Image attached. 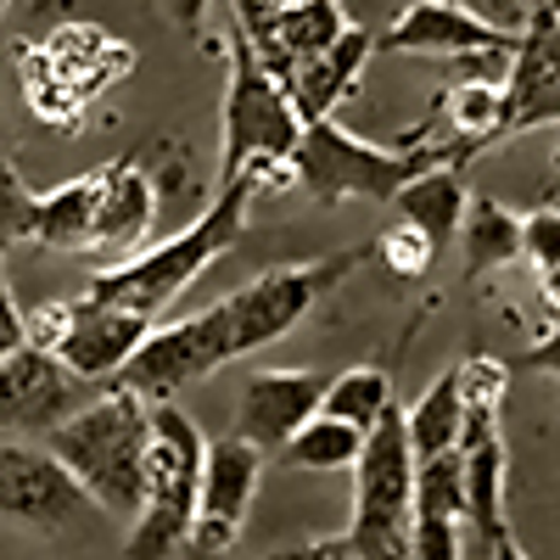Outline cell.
I'll return each mask as SVG.
<instances>
[{
  "mask_svg": "<svg viewBox=\"0 0 560 560\" xmlns=\"http://www.w3.org/2000/svg\"><path fill=\"white\" fill-rule=\"evenodd\" d=\"M230 359H242L236 353V331H230L224 303H213V308L185 314L174 325H152L147 342L129 353V364L118 370L113 382L129 387L135 398H147V404H168L174 393L213 376V370L230 364Z\"/></svg>",
  "mask_w": 560,
  "mask_h": 560,
  "instance_id": "8",
  "label": "cell"
},
{
  "mask_svg": "<svg viewBox=\"0 0 560 560\" xmlns=\"http://www.w3.org/2000/svg\"><path fill=\"white\" fill-rule=\"evenodd\" d=\"M459 459H465V527L477 533V544L510 538L504 522V443H499V409H465L459 427Z\"/></svg>",
  "mask_w": 560,
  "mask_h": 560,
  "instance_id": "16",
  "label": "cell"
},
{
  "mask_svg": "<svg viewBox=\"0 0 560 560\" xmlns=\"http://www.w3.org/2000/svg\"><path fill=\"white\" fill-rule=\"evenodd\" d=\"M409 522H415V454L404 438V409L393 404L364 432L353 459L348 549L359 560H409Z\"/></svg>",
  "mask_w": 560,
  "mask_h": 560,
  "instance_id": "6",
  "label": "cell"
},
{
  "mask_svg": "<svg viewBox=\"0 0 560 560\" xmlns=\"http://www.w3.org/2000/svg\"><path fill=\"white\" fill-rule=\"evenodd\" d=\"M96 191H102V168L79 174L57 191H34V236L51 253H84L96 247Z\"/></svg>",
  "mask_w": 560,
  "mask_h": 560,
  "instance_id": "20",
  "label": "cell"
},
{
  "mask_svg": "<svg viewBox=\"0 0 560 560\" xmlns=\"http://www.w3.org/2000/svg\"><path fill=\"white\" fill-rule=\"evenodd\" d=\"M168 12L185 34H202V12H208V0H168Z\"/></svg>",
  "mask_w": 560,
  "mask_h": 560,
  "instance_id": "30",
  "label": "cell"
},
{
  "mask_svg": "<svg viewBox=\"0 0 560 560\" xmlns=\"http://www.w3.org/2000/svg\"><path fill=\"white\" fill-rule=\"evenodd\" d=\"M202 454L208 438L174 398L152 404V448H147V499H140L124 555L129 560H168L197 516V488H202Z\"/></svg>",
  "mask_w": 560,
  "mask_h": 560,
  "instance_id": "4",
  "label": "cell"
},
{
  "mask_svg": "<svg viewBox=\"0 0 560 560\" xmlns=\"http://www.w3.org/2000/svg\"><path fill=\"white\" fill-rule=\"evenodd\" d=\"M465 197H471V185H465L459 168H427L398 185L393 208L404 213V224H415L427 236L432 253H448V242L459 236V219H465Z\"/></svg>",
  "mask_w": 560,
  "mask_h": 560,
  "instance_id": "19",
  "label": "cell"
},
{
  "mask_svg": "<svg viewBox=\"0 0 560 560\" xmlns=\"http://www.w3.org/2000/svg\"><path fill=\"white\" fill-rule=\"evenodd\" d=\"M18 342H23V337H18V331H7V325H0V359H7V353H12Z\"/></svg>",
  "mask_w": 560,
  "mask_h": 560,
  "instance_id": "34",
  "label": "cell"
},
{
  "mask_svg": "<svg viewBox=\"0 0 560 560\" xmlns=\"http://www.w3.org/2000/svg\"><path fill=\"white\" fill-rule=\"evenodd\" d=\"M45 448L62 459V471L84 488V499L107 510V516H129L147 499V448H152V404L135 398L129 387L107 382L84 409H73L62 427L45 432Z\"/></svg>",
  "mask_w": 560,
  "mask_h": 560,
  "instance_id": "2",
  "label": "cell"
},
{
  "mask_svg": "<svg viewBox=\"0 0 560 560\" xmlns=\"http://www.w3.org/2000/svg\"><path fill=\"white\" fill-rule=\"evenodd\" d=\"M370 51L382 57H471V51H516V34L488 23L482 12L459 7V0H409V7L382 28L370 34Z\"/></svg>",
  "mask_w": 560,
  "mask_h": 560,
  "instance_id": "11",
  "label": "cell"
},
{
  "mask_svg": "<svg viewBox=\"0 0 560 560\" xmlns=\"http://www.w3.org/2000/svg\"><path fill=\"white\" fill-rule=\"evenodd\" d=\"M370 57H376V51H370V28L348 23V28L337 34V45H325L319 57H308V62L292 73L287 96H292L298 118H303V124L331 118V107H337V102L348 96V90L359 84V73H364V62H370Z\"/></svg>",
  "mask_w": 560,
  "mask_h": 560,
  "instance_id": "17",
  "label": "cell"
},
{
  "mask_svg": "<svg viewBox=\"0 0 560 560\" xmlns=\"http://www.w3.org/2000/svg\"><path fill=\"white\" fill-rule=\"evenodd\" d=\"M488 560H527V555L516 549V538H499V544L488 549Z\"/></svg>",
  "mask_w": 560,
  "mask_h": 560,
  "instance_id": "32",
  "label": "cell"
},
{
  "mask_svg": "<svg viewBox=\"0 0 560 560\" xmlns=\"http://www.w3.org/2000/svg\"><path fill=\"white\" fill-rule=\"evenodd\" d=\"M325 382L331 376H319V370H258V376H247L242 409H236V438L253 443L264 459L280 454L303 420L319 415Z\"/></svg>",
  "mask_w": 560,
  "mask_h": 560,
  "instance_id": "14",
  "label": "cell"
},
{
  "mask_svg": "<svg viewBox=\"0 0 560 560\" xmlns=\"http://www.w3.org/2000/svg\"><path fill=\"white\" fill-rule=\"evenodd\" d=\"M90 387L96 382H79L57 353L18 342L0 359V432L7 438H45L51 427H62L73 409H84L96 398Z\"/></svg>",
  "mask_w": 560,
  "mask_h": 560,
  "instance_id": "10",
  "label": "cell"
},
{
  "mask_svg": "<svg viewBox=\"0 0 560 560\" xmlns=\"http://www.w3.org/2000/svg\"><path fill=\"white\" fill-rule=\"evenodd\" d=\"M359 443H364L359 427H348V420H337V415H314L292 432V443L275 459L292 465V471H353Z\"/></svg>",
  "mask_w": 560,
  "mask_h": 560,
  "instance_id": "23",
  "label": "cell"
},
{
  "mask_svg": "<svg viewBox=\"0 0 560 560\" xmlns=\"http://www.w3.org/2000/svg\"><path fill=\"white\" fill-rule=\"evenodd\" d=\"M303 118L280 79L258 62V51L230 34V84H224V152H219V185L236 174H280L298 152Z\"/></svg>",
  "mask_w": 560,
  "mask_h": 560,
  "instance_id": "5",
  "label": "cell"
},
{
  "mask_svg": "<svg viewBox=\"0 0 560 560\" xmlns=\"http://www.w3.org/2000/svg\"><path fill=\"white\" fill-rule=\"evenodd\" d=\"M459 427H465V404H459V376H454V364H448L443 376L404 409L409 454H415V459H432V454L454 448V443H459Z\"/></svg>",
  "mask_w": 560,
  "mask_h": 560,
  "instance_id": "22",
  "label": "cell"
},
{
  "mask_svg": "<svg viewBox=\"0 0 560 560\" xmlns=\"http://www.w3.org/2000/svg\"><path fill=\"white\" fill-rule=\"evenodd\" d=\"M84 488L62 471V459L51 448L28 443H0V516L62 533L84 516Z\"/></svg>",
  "mask_w": 560,
  "mask_h": 560,
  "instance_id": "12",
  "label": "cell"
},
{
  "mask_svg": "<svg viewBox=\"0 0 560 560\" xmlns=\"http://www.w3.org/2000/svg\"><path fill=\"white\" fill-rule=\"evenodd\" d=\"M0 325L23 337V308H18V298H12V287H7V275H0Z\"/></svg>",
  "mask_w": 560,
  "mask_h": 560,
  "instance_id": "31",
  "label": "cell"
},
{
  "mask_svg": "<svg viewBox=\"0 0 560 560\" xmlns=\"http://www.w3.org/2000/svg\"><path fill=\"white\" fill-rule=\"evenodd\" d=\"M544 298H549V308L560 314V269H544Z\"/></svg>",
  "mask_w": 560,
  "mask_h": 560,
  "instance_id": "33",
  "label": "cell"
},
{
  "mask_svg": "<svg viewBox=\"0 0 560 560\" xmlns=\"http://www.w3.org/2000/svg\"><path fill=\"white\" fill-rule=\"evenodd\" d=\"M152 319H140L129 308H113V303H96V298H73L68 303V325L57 337V359L73 370L79 382H113L118 370L129 364V353L147 342Z\"/></svg>",
  "mask_w": 560,
  "mask_h": 560,
  "instance_id": "15",
  "label": "cell"
},
{
  "mask_svg": "<svg viewBox=\"0 0 560 560\" xmlns=\"http://www.w3.org/2000/svg\"><path fill=\"white\" fill-rule=\"evenodd\" d=\"M258 477H264V454L253 443H242L236 432L208 443V454H202V488H197V516H191V533H185L191 560H219V555L236 549V538L247 533V516H253Z\"/></svg>",
  "mask_w": 560,
  "mask_h": 560,
  "instance_id": "9",
  "label": "cell"
},
{
  "mask_svg": "<svg viewBox=\"0 0 560 560\" xmlns=\"http://www.w3.org/2000/svg\"><path fill=\"white\" fill-rule=\"evenodd\" d=\"M253 197H258V174L224 179L219 197L202 208V219H191L179 236H168V242H158V247H147V253H135V258L102 269V275L84 287V298L113 303V308H129V314H140V319L158 325V314H168L191 280H202L230 247L247 236V208H253Z\"/></svg>",
  "mask_w": 560,
  "mask_h": 560,
  "instance_id": "1",
  "label": "cell"
},
{
  "mask_svg": "<svg viewBox=\"0 0 560 560\" xmlns=\"http://www.w3.org/2000/svg\"><path fill=\"white\" fill-rule=\"evenodd\" d=\"M522 258H533L538 275L560 269V208H538L522 219Z\"/></svg>",
  "mask_w": 560,
  "mask_h": 560,
  "instance_id": "26",
  "label": "cell"
},
{
  "mask_svg": "<svg viewBox=\"0 0 560 560\" xmlns=\"http://www.w3.org/2000/svg\"><path fill=\"white\" fill-rule=\"evenodd\" d=\"M264 560H359L348 549V538H308V544H292L280 555H264Z\"/></svg>",
  "mask_w": 560,
  "mask_h": 560,
  "instance_id": "29",
  "label": "cell"
},
{
  "mask_svg": "<svg viewBox=\"0 0 560 560\" xmlns=\"http://www.w3.org/2000/svg\"><path fill=\"white\" fill-rule=\"evenodd\" d=\"M398 275H420V269H427V264H438V253L427 247V236H420V230L415 224H398L393 230V236H382V247H376Z\"/></svg>",
  "mask_w": 560,
  "mask_h": 560,
  "instance_id": "27",
  "label": "cell"
},
{
  "mask_svg": "<svg viewBox=\"0 0 560 560\" xmlns=\"http://www.w3.org/2000/svg\"><path fill=\"white\" fill-rule=\"evenodd\" d=\"M465 247V275H488V269H504L522 258V219L510 213L499 197H482L471 191L465 197V219H459V236Z\"/></svg>",
  "mask_w": 560,
  "mask_h": 560,
  "instance_id": "21",
  "label": "cell"
},
{
  "mask_svg": "<svg viewBox=\"0 0 560 560\" xmlns=\"http://www.w3.org/2000/svg\"><path fill=\"white\" fill-rule=\"evenodd\" d=\"M560 124V7H538L504 79V140Z\"/></svg>",
  "mask_w": 560,
  "mask_h": 560,
  "instance_id": "13",
  "label": "cell"
},
{
  "mask_svg": "<svg viewBox=\"0 0 560 560\" xmlns=\"http://www.w3.org/2000/svg\"><path fill=\"white\" fill-rule=\"evenodd\" d=\"M28 236H34V191L12 168V158H0V253L23 247Z\"/></svg>",
  "mask_w": 560,
  "mask_h": 560,
  "instance_id": "25",
  "label": "cell"
},
{
  "mask_svg": "<svg viewBox=\"0 0 560 560\" xmlns=\"http://www.w3.org/2000/svg\"><path fill=\"white\" fill-rule=\"evenodd\" d=\"M555 168H560V158H555Z\"/></svg>",
  "mask_w": 560,
  "mask_h": 560,
  "instance_id": "36",
  "label": "cell"
},
{
  "mask_svg": "<svg viewBox=\"0 0 560 560\" xmlns=\"http://www.w3.org/2000/svg\"><path fill=\"white\" fill-rule=\"evenodd\" d=\"M364 258H370V247H348V253L314 258V264H280V269H264L258 280H247L242 292H230L224 314H230V331H236V353H264L269 342H280Z\"/></svg>",
  "mask_w": 560,
  "mask_h": 560,
  "instance_id": "7",
  "label": "cell"
},
{
  "mask_svg": "<svg viewBox=\"0 0 560 560\" xmlns=\"http://www.w3.org/2000/svg\"><path fill=\"white\" fill-rule=\"evenodd\" d=\"M393 404L398 398H393V376H387V370L382 364H353V370H342V376L325 382L319 415H337V420H348V427L370 432Z\"/></svg>",
  "mask_w": 560,
  "mask_h": 560,
  "instance_id": "24",
  "label": "cell"
},
{
  "mask_svg": "<svg viewBox=\"0 0 560 560\" xmlns=\"http://www.w3.org/2000/svg\"><path fill=\"white\" fill-rule=\"evenodd\" d=\"M522 370H538V376H560V314H555V325H549V331L516 359Z\"/></svg>",
  "mask_w": 560,
  "mask_h": 560,
  "instance_id": "28",
  "label": "cell"
},
{
  "mask_svg": "<svg viewBox=\"0 0 560 560\" xmlns=\"http://www.w3.org/2000/svg\"><path fill=\"white\" fill-rule=\"evenodd\" d=\"M158 219V185L135 158H118L102 168V191H96V247L129 253Z\"/></svg>",
  "mask_w": 560,
  "mask_h": 560,
  "instance_id": "18",
  "label": "cell"
},
{
  "mask_svg": "<svg viewBox=\"0 0 560 560\" xmlns=\"http://www.w3.org/2000/svg\"><path fill=\"white\" fill-rule=\"evenodd\" d=\"M269 7H303V0H269Z\"/></svg>",
  "mask_w": 560,
  "mask_h": 560,
  "instance_id": "35",
  "label": "cell"
},
{
  "mask_svg": "<svg viewBox=\"0 0 560 560\" xmlns=\"http://www.w3.org/2000/svg\"><path fill=\"white\" fill-rule=\"evenodd\" d=\"M477 152L459 147V140H393V147H376V140H359L353 129H342L337 118H314L298 135L292 152V174L314 202H393L398 185L427 174V168H465Z\"/></svg>",
  "mask_w": 560,
  "mask_h": 560,
  "instance_id": "3",
  "label": "cell"
}]
</instances>
